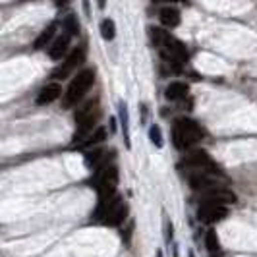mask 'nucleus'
Masks as SVG:
<instances>
[{
	"label": "nucleus",
	"instance_id": "20e7f679",
	"mask_svg": "<svg viewBox=\"0 0 257 257\" xmlns=\"http://www.w3.org/2000/svg\"><path fill=\"white\" fill-rule=\"evenodd\" d=\"M93 83H95V70L85 68V70L77 72V76L70 81V85L66 89L64 99H62V106L64 108H72L74 104L79 103L83 99V95L93 87Z\"/></svg>",
	"mask_w": 257,
	"mask_h": 257
},
{
	"label": "nucleus",
	"instance_id": "6e6552de",
	"mask_svg": "<svg viewBox=\"0 0 257 257\" xmlns=\"http://www.w3.org/2000/svg\"><path fill=\"white\" fill-rule=\"evenodd\" d=\"M228 215V209L222 203H213V201H203L199 211H197V219L207 222V224H215L222 220Z\"/></svg>",
	"mask_w": 257,
	"mask_h": 257
},
{
	"label": "nucleus",
	"instance_id": "a878e982",
	"mask_svg": "<svg viewBox=\"0 0 257 257\" xmlns=\"http://www.w3.org/2000/svg\"><path fill=\"white\" fill-rule=\"evenodd\" d=\"M64 4H68V0H56V6H64Z\"/></svg>",
	"mask_w": 257,
	"mask_h": 257
},
{
	"label": "nucleus",
	"instance_id": "ddd939ff",
	"mask_svg": "<svg viewBox=\"0 0 257 257\" xmlns=\"http://www.w3.org/2000/svg\"><path fill=\"white\" fill-rule=\"evenodd\" d=\"M70 39H72V35L64 33V35H60V37H56L52 41L51 51H49V56L52 60H60L62 56H68L66 52H68V47H70Z\"/></svg>",
	"mask_w": 257,
	"mask_h": 257
},
{
	"label": "nucleus",
	"instance_id": "1a4fd4ad",
	"mask_svg": "<svg viewBox=\"0 0 257 257\" xmlns=\"http://www.w3.org/2000/svg\"><path fill=\"white\" fill-rule=\"evenodd\" d=\"M219 174H211V172H192L190 174V186L197 192H209V190H215V188H220V182L215 178Z\"/></svg>",
	"mask_w": 257,
	"mask_h": 257
},
{
	"label": "nucleus",
	"instance_id": "393cba45",
	"mask_svg": "<svg viewBox=\"0 0 257 257\" xmlns=\"http://www.w3.org/2000/svg\"><path fill=\"white\" fill-rule=\"evenodd\" d=\"M97 4H99V8H101V10H103L104 6H106V0H97Z\"/></svg>",
	"mask_w": 257,
	"mask_h": 257
},
{
	"label": "nucleus",
	"instance_id": "9b49d317",
	"mask_svg": "<svg viewBox=\"0 0 257 257\" xmlns=\"http://www.w3.org/2000/svg\"><path fill=\"white\" fill-rule=\"evenodd\" d=\"M201 197H203V201H213V203H222V205H228V203H234V201H236L234 192L224 190L222 186H220V188H215V190H209V192H203Z\"/></svg>",
	"mask_w": 257,
	"mask_h": 257
},
{
	"label": "nucleus",
	"instance_id": "f3484780",
	"mask_svg": "<svg viewBox=\"0 0 257 257\" xmlns=\"http://www.w3.org/2000/svg\"><path fill=\"white\" fill-rule=\"evenodd\" d=\"M104 138H106V130L97 128L95 134H91L87 140H83V142L79 143V147H95V145H99L101 142H104Z\"/></svg>",
	"mask_w": 257,
	"mask_h": 257
},
{
	"label": "nucleus",
	"instance_id": "39448f33",
	"mask_svg": "<svg viewBox=\"0 0 257 257\" xmlns=\"http://www.w3.org/2000/svg\"><path fill=\"white\" fill-rule=\"evenodd\" d=\"M116 186H118V168L114 165H106L103 170H99L95 188L99 192V199H108L116 195Z\"/></svg>",
	"mask_w": 257,
	"mask_h": 257
},
{
	"label": "nucleus",
	"instance_id": "dca6fc26",
	"mask_svg": "<svg viewBox=\"0 0 257 257\" xmlns=\"http://www.w3.org/2000/svg\"><path fill=\"white\" fill-rule=\"evenodd\" d=\"M54 33H56V24H51V26L47 27V29H43V33L35 39V43H33V49L35 51H41V49H45L49 43L52 41L54 37Z\"/></svg>",
	"mask_w": 257,
	"mask_h": 257
},
{
	"label": "nucleus",
	"instance_id": "f8f14e48",
	"mask_svg": "<svg viewBox=\"0 0 257 257\" xmlns=\"http://www.w3.org/2000/svg\"><path fill=\"white\" fill-rule=\"evenodd\" d=\"M60 93H62V87H60V83H47L43 89L39 91L37 104H39V106H45V104L54 103V101L60 97Z\"/></svg>",
	"mask_w": 257,
	"mask_h": 257
},
{
	"label": "nucleus",
	"instance_id": "f03ea898",
	"mask_svg": "<svg viewBox=\"0 0 257 257\" xmlns=\"http://www.w3.org/2000/svg\"><path fill=\"white\" fill-rule=\"evenodd\" d=\"M149 35L153 39V45H157L161 51H163V56L168 58L170 62H186L188 60V49L186 45H182L176 37H172L170 33L159 29V27H151L149 29Z\"/></svg>",
	"mask_w": 257,
	"mask_h": 257
},
{
	"label": "nucleus",
	"instance_id": "5701e85b",
	"mask_svg": "<svg viewBox=\"0 0 257 257\" xmlns=\"http://www.w3.org/2000/svg\"><path fill=\"white\" fill-rule=\"evenodd\" d=\"M101 149H93V153H89L85 157V163H87V167H97L99 165V159H101Z\"/></svg>",
	"mask_w": 257,
	"mask_h": 257
},
{
	"label": "nucleus",
	"instance_id": "9d476101",
	"mask_svg": "<svg viewBox=\"0 0 257 257\" xmlns=\"http://www.w3.org/2000/svg\"><path fill=\"white\" fill-rule=\"evenodd\" d=\"M126 217H128V205L118 197L114 203H112V207L108 209V213L104 215L103 224H106V226H118V224L124 222Z\"/></svg>",
	"mask_w": 257,
	"mask_h": 257
},
{
	"label": "nucleus",
	"instance_id": "4be33fe9",
	"mask_svg": "<svg viewBox=\"0 0 257 257\" xmlns=\"http://www.w3.org/2000/svg\"><path fill=\"white\" fill-rule=\"evenodd\" d=\"M120 118H122V128H124L126 143L130 145V142H128V108H126V104H120Z\"/></svg>",
	"mask_w": 257,
	"mask_h": 257
},
{
	"label": "nucleus",
	"instance_id": "4468645a",
	"mask_svg": "<svg viewBox=\"0 0 257 257\" xmlns=\"http://www.w3.org/2000/svg\"><path fill=\"white\" fill-rule=\"evenodd\" d=\"M159 20H161V24L165 27H176L180 26V12L176 10V8H172V6H167V8H163L161 14H159Z\"/></svg>",
	"mask_w": 257,
	"mask_h": 257
},
{
	"label": "nucleus",
	"instance_id": "aec40b11",
	"mask_svg": "<svg viewBox=\"0 0 257 257\" xmlns=\"http://www.w3.org/2000/svg\"><path fill=\"white\" fill-rule=\"evenodd\" d=\"M64 29H66V33H70V35H77V33H79V24H77L74 14H70L64 20Z\"/></svg>",
	"mask_w": 257,
	"mask_h": 257
},
{
	"label": "nucleus",
	"instance_id": "423d86ee",
	"mask_svg": "<svg viewBox=\"0 0 257 257\" xmlns=\"http://www.w3.org/2000/svg\"><path fill=\"white\" fill-rule=\"evenodd\" d=\"M182 168H188L193 172H211V174H220L219 167L215 165V161L203 151H193L180 163Z\"/></svg>",
	"mask_w": 257,
	"mask_h": 257
},
{
	"label": "nucleus",
	"instance_id": "cd10ccee",
	"mask_svg": "<svg viewBox=\"0 0 257 257\" xmlns=\"http://www.w3.org/2000/svg\"><path fill=\"white\" fill-rule=\"evenodd\" d=\"M190 257H195V255H193V251H190Z\"/></svg>",
	"mask_w": 257,
	"mask_h": 257
},
{
	"label": "nucleus",
	"instance_id": "6ab92c4d",
	"mask_svg": "<svg viewBox=\"0 0 257 257\" xmlns=\"http://www.w3.org/2000/svg\"><path fill=\"white\" fill-rule=\"evenodd\" d=\"M205 245H207V249L211 251V253H217L219 251V236H217V232L215 230H209L207 232V236H205Z\"/></svg>",
	"mask_w": 257,
	"mask_h": 257
},
{
	"label": "nucleus",
	"instance_id": "b1692460",
	"mask_svg": "<svg viewBox=\"0 0 257 257\" xmlns=\"http://www.w3.org/2000/svg\"><path fill=\"white\" fill-rule=\"evenodd\" d=\"M83 10H85V14H87V16H89V0H83Z\"/></svg>",
	"mask_w": 257,
	"mask_h": 257
},
{
	"label": "nucleus",
	"instance_id": "bb28decb",
	"mask_svg": "<svg viewBox=\"0 0 257 257\" xmlns=\"http://www.w3.org/2000/svg\"><path fill=\"white\" fill-rule=\"evenodd\" d=\"M157 257H163V253H161V251H159V253H157Z\"/></svg>",
	"mask_w": 257,
	"mask_h": 257
},
{
	"label": "nucleus",
	"instance_id": "412c9836",
	"mask_svg": "<svg viewBox=\"0 0 257 257\" xmlns=\"http://www.w3.org/2000/svg\"><path fill=\"white\" fill-rule=\"evenodd\" d=\"M149 138L157 147H163V136H161V128L159 126H151L149 128Z\"/></svg>",
	"mask_w": 257,
	"mask_h": 257
},
{
	"label": "nucleus",
	"instance_id": "7ed1b4c3",
	"mask_svg": "<svg viewBox=\"0 0 257 257\" xmlns=\"http://www.w3.org/2000/svg\"><path fill=\"white\" fill-rule=\"evenodd\" d=\"M97 118H99V101L97 99H91L85 103L79 104V108L76 110V136H74V143H79L83 140H87L91 136V130L97 124Z\"/></svg>",
	"mask_w": 257,
	"mask_h": 257
},
{
	"label": "nucleus",
	"instance_id": "f257e3e1",
	"mask_svg": "<svg viewBox=\"0 0 257 257\" xmlns=\"http://www.w3.org/2000/svg\"><path fill=\"white\" fill-rule=\"evenodd\" d=\"M205 138V130L201 128L197 122H193L192 118H180L174 122L172 128V142L176 145V149L186 151L193 147L195 143H199Z\"/></svg>",
	"mask_w": 257,
	"mask_h": 257
},
{
	"label": "nucleus",
	"instance_id": "0eeeda50",
	"mask_svg": "<svg viewBox=\"0 0 257 257\" xmlns=\"http://www.w3.org/2000/svg\"><path fill=\"white\" fill-rule=\"evenodd\" d=\"M83 62H85V47H77V49H74L68 56H64V62L54 70L52 76L56 77V79H64V77H68L72 72H76Z\"/></svg>",
	"mask_w": 257,
	"mask_h": 257
},
{
	"label": "nucleus",
	"instance_id": "2eb2a0df",
	"mask_svg": "<svg viewBox=\"0 0 257 257\" xmlns=\"http://www.w3.org/2000/svg\"><path fill=\"white\" fill-rule=\"evenodd\" d=\"M188 85L186 83H180V81H176V83H170L165 91V97H167L168 101H180L184 99L186 95H188Z\"/></svg>",
	"mask_w": 257,
	"mask_h": 257
},
{
	"label": "nucleus",
	"instance_id": "a211bd4d",
	"mask_svg": "<svg viewBox=\"0 0 257 257\" xmlns=\"http://www.w3.org/2000/svg\"><path fill=\"white\" fill-rule=\"evenodd\" d=\"M101 35H103L104 41H112L116 35V27H114V22L112 20H103V24H101Z\"/></svg>",
	"mask_w": 257,
	"mask_h": 257
}]
</instances>
